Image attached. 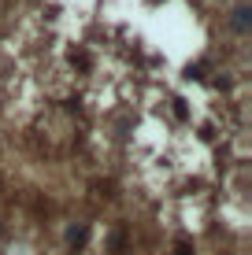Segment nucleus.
<instances>
[{
	"label": "nucleus",
	"mask_w": 252,
	"mask_h": 255,
	"mask_svg": "<svg viewBox=\"0 0 252 255\" xmlns=\"http://www.w3.org/2000/svg\"><path fill=\"white\" fill-rule=\"evenodd\" d=\"M67 241H71L74 248H82V244H85V226H71V233H67Z\"/></svg>",
	"instance_id": "1"
},
{
	"label": "nucleus",
	"mask_w": 252,
	"mask_h": 255,
	"mask_svg": "<svg viewBox=\"0 0 252 255\" xmlns=\"http://www.w3.org/2000/svg\"><path fill=\"white\" fill-rule=\"evenodd\" d=\"M175 255H193V248H189V241H178V248H175Z\"/></svg>",
	"instance_id": "2"
}]
</instances>
